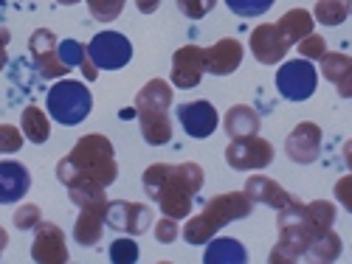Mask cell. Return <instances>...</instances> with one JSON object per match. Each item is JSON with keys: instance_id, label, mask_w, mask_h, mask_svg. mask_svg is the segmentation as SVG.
I'll return each instance as SVG.
<instances>
[{"instance_id": "obj_1", "label": "cell", "mask_w": 352, "mask_h": 264, "mask_svg": "<svg viewBox=\"0 0 352 264\" xmlns=\"http://www.w3.org/2000/svg\"><path fill=\"white\" fill-rule=\"evenodd\" d=\"M206 174L195 160L169 166V163H153L141 174L144 194L153 202H158V211L172 219H189L195 208V197L203 189Z\"/></svg>"}, {"instance_id": "obj_2", "label": "cell", "mask_w": 352, "mask_h": 264, "mask_svg": "<svg viewBox=\"0 0 352 264\" xmlns=\"http://www.w3.org/2000/svg\"><path fill=\"white\" fill-rule=\"evenodd\" d=\"M119 178V163H116V152L110 138L102 132L82 135L74 149L56 163V180L65 189L76 183H96L102 189L113 186Z\"/></svg>"}, {"instance_id": "obj_3", "label": "cell", "mask_w": 352, "mask_h": 264, "mask_svg": "<svg viewBox=\"0 0 352 264\" xmlns=\"http://www.w3.org/2000/svg\"><path fill=\"white\" fill-rule=\"evenodd\" d=\"M254 200L245 194V191H226V194H217L206 202L203 214L192 217L181 233L189 245H206L212 237H217V230L226 228L228 222H237V219H245L251 211H254Z\"/></svg>"}, {"instance_id": "obj_4", "label": "cell", "mask_w": 352, "mask_h": 264, "mask_svg": "<svg viewBox=\"0 0 352 264\" xmlns=\"http://www.w3.org/2000/svg\"><path fill=\"white\" fill-rule=\"evenodd\" d=\"M276 225H279V242L274 245L268 264H296L307 256L310 239H313V225L307 222L305 202L299 197H293L285 208L276 211Z\"/></svg>"}, {"instance_id": "obj_5", "label": "cell", "mask_w": 352, "mask_h": 264, "mask_svg": "<svg viewBox=\"0 0 352 264\" xmlns=\"http://www.w3.org/2000/svg\"><path fill=\"white\" fill-rule=\"evenodd\" d=\"M45 107L48 115L56 124H65V127H76L82 124L87 115L94 110V96L87 91L85 82L76 79H60L56 82L48 96H45Z\"/></svg>"}, {"instance_id": "obj_6", "label": "cell", "mask_w": 352, "mask_h": 264, "mask_svg": "<svg viewBox=\"0 0 352 264\" xmlns=\"http://www.w3.org/2000/svg\"><path fill=\"white\" fill-rule=\"evenodd\" d=\"M318 87V73L310 60H290L276 71V91L287 101H307Z\"/></svg>"}, {"instance_id": "obj_7", "label": "cell", "mask_w": 352, "mask_h": 264, "mask_svg": "<svg viewBox=\"0 0 352 264\" xmlns=\"http://www.w3.org/2000/svg\"><path fill=\"white\" fill-rule=\"evenodd\" d=\"M226 163L234 171H256L274 163V146L271 141L259 138V135H248V138H231V143L226 146Z\"/></svg>"}, {"instance_id": "obj_8", "label": "cell", "mask_w": 352, "mask_h": 264, "mask_svg": "<svg viewBox=\"0 0 352 264\" xmlns=\"http://www.w3.org/2000/svg\"><path fill=\"white\" fill-rule=\"evenodd\" d=\"M85 48L99 71H122L133 60V43L119 32H99Z\"/></svg>"}, {"instance_id": "obj_9", "label": "cell", "mask_w": 352, "mask_h": 264, "mask_svg": "<svg viewBox=\"0 0 352 264\" xmlns=\"http://www.w3.org/2000/svg\"><path fill=\"white\" fill-rule=\"evenodd\" d=\"M104 225L127 233V237H141L153 225V208L144 202H130V200H113L107 202V217Z\"/></svg>"}, {"instance_id": "obj_10", "label": "cell", "mask_w": 352, "mask_h": 264, "mask_svg": "<svg viewBox=\"0 0 352 264\" xmlns=\"http://www.w3.org/2000/svg\"><path fill=\"white\" fill-rule=\"evenodd\" d=\"M60 40L54 37L51 28H37L28 40V51H32V60H34V68L43 79H63L65 73H71V68L60 60V51H56Z\"/></svg>"}, {"instance_id": "obj_11", "label": "cell", "mask_w": 352, "mask_h": 264, "mask_svg": "<svg viewBox=\"0 0 352 264\" xmlns=\"http://www.w3.org/2000/svg\"><path fill=\"white\" fill-rule=\"evenodd\" d=\"M32 259L37 264H68L71 253L65 245V230L56 222H43L34 228V242H32Z\"/></svg>"}, {"instance_id": "obj_12", "label": "cell", "mask_w": 352, "mask_h": 264, "mask_svg": "<svg viewBox=\"0 0 352 264\" xmlns=\"http://www.w3.org/2000/svg\"><path fill=\"white\" fill-rule=\"evenodd\" d=\"M248 48H251L254 60L259 65H276V62H282L285 56H287L290 43L282 37L276 23H262V25H256L254 32H251Z\"/></svg>"}, {"instance_id": "obj_13", "label": "cell", "mask_w": 352, "mask_h": 264, "mask_svg": "<svg viewBox=\"0 0 352 264\" xmlns=\"http://www.w3.org/2000/svg\"><path fill=\"white\" fill-rule=\"evenodd\" d=\"M175 119L181 121L184 132L189 138H209L220 127V112L212 101H186L175 110Z\"/></svg>"}, {"instance_id": "obj_14", "label": "cell", "mask_w": 352, "mask_h": 264, "mask_svg": "<svg viewBox=\"0 0 352 264\" xmlns=\"http://www.w3.org/2000/svg\"><path fill=\"white\" fill-rule=\"evenodd\" d=\"M203 73H206V56H203L200 45H181L172 53V84L181 91H192L200 84Z\"/></svg>"}, {"instance_id": "obj_15", "label": "cell", "mask_w": 352, "mask_h": 264, "mask_svg": "<svg viewBox=\"0 0 352 264\" xmlns=\"http://www.w3.org/2000/svg\"><path fill=\"white\" fill-rule=\"evenodd\" d=\"M107 197L79 205V217L74 222V239L82 248H96L104 237V217H107Z\"/></svg>"}, {"instance_id": "obj_16", "label": "cell", "mask_w": 352, "mask_h": 264, "mask_svg": "<svg viewBox=\"0 0 352 264\" xmlns=\"http://www.w3.org/2000/svg\"><path fill=\"white\" fill-rule=\"evenodd\" d=\"M321 138H324V132H321L318 124L313 121H302L293 127V132L287 135L285 141V155L293 160V163H316L318 155H321Z\"/></svg>"}, {"instance_id": "obj_17", "label": "cell", "mask_w": 352, "mask_h": 264, "mask_svg": "<svg viewBox=\"0 0 352 264\" xmlns=\"http://www.w3.org/2000/svg\"><path fill=\"white\" fill-rule=\"evenodd\" d=\"M243 43L234 40V37H226L220 43H214L212 48H203V56H206V73L212 76H231L243 65Z\"/></svg>"}, {"instance_id": "obj_18", "label": "cell", "mask_w": 352, "mask_h": 264, "mask_svg": "<svg viewBox=\"0 0 352 264\" xmlns=\"http://www.w3.org/2000/svg\"><path fill=\"white\" fill-rule=\"evenodd\" d=\"M32 191V171L20 160H0V205L20 202Z\"/></svg>"}, {"instance_id": "obj_19", "label": "cell", "mask_w": 352, "mask_h": 264, "mask_svg": "<svg viewBox=\"0 0 352 264\" xmlns=\"http://www.w3.org/2000/svg\"><path fill=\"white\" fill-rule=\"evenodd\" d=\"M318 62H321L318 73L336 87L338 96L341 99H352V56L349 53H338V51H333V53L327 51Z\"/></svg>"}, {"instance_id": "obj_20", "label": "cell", "mask_w": 352, "mask_h": 264, "mask_svg": "<svg viewBox=\"0 0 352 264\" xmlns=\"http://www.w3.org/2000/svg\"><path fill=\"white\" fill-rule=\"evenodd\" d=\"M254 202H262V205H271V208H285V205L293 200V194H287L276 180L265 178V174H254V178H248L245 189H243Z\"/></svg>"}, {"instance_id": "obj_21", "label": "cell", "mask_w": 352, "mask_h": 264, "mask_svg": "<svg viewBox=\"0 0 352 264\" xmlns=\"http://www.w3.org/2000/svg\"><path fill=\"white\" fill-rule=\"evenodd\" d=\"M223 127H226V135H228V138H248V135H259L262 121H259V112H256L254 107H248V104H234V107L226 110Z\"/></svg>"}, {"instance_id": "obj_22", "label": "cell", "mask_w": 352, "mask_h": 264, "mask_svg": "<svg viewBox=\"0 0 352 264\" xmlns=\"http://www.w3.org/2000/svg\"><path fill=\"white\" fill-rule=\"evenodd\" d=\"M169 107H172V84L164 79H150L135 93V112H150V110L169 112Z\"/></svg>"}, {"instance_id": "obj_23", "label": "cell", "mask_w": 352, "mask_h": 264, "mask_svg": "<svg viewBox=\"0 0 352 264\" xmlns=\"http://www.w3.org/2000/svg\"><path fill=\"white\" fill-rule=\"evenodd\" d=\"M138 115V127L141 135L150 146H164L172 141V119L169 112L161 110H150V112H135Z\"/></svg>"}, {"instance_id": "obj_24", "label": "cell", "mask_w": 352, "mask_h": 264, "mask_svg": "<svg viewBox=\"0 0 352 264\" xmlns=\"http://www.w3.org/2000/svg\"><path fill=\"white\" fill-rule=\"evenodd\" d=\"M206 253H203V261L206 264H245L248 261V250L243 242L237 239H209L206 242Z\"/></svg>"}, {"instance_id": "obj_25", "label": "cell", "mask_w": 352, "mask_h": 264, "mask_svg": "<svg viewBox=\"0 0 352 264\" xmlns=\"http://www.w3.org/2000/svg\"><path fill=\"white\" fill-rule=\"evenodd\" d=\"M276 25H279L282 37H285L290 45H296L302 37H307L310 32H316L313 12H307V9H290V12H285Z\"/></svg>"}, {"instance_id": "obj_26", "label": "cell", "mask_w": 352, "mask_h": 264, "mask_svg": "<svg viewBox=\"0 0 352 264\" xmlns=\"http://www.w3.org/2000/svg\"><path fill=\"white\" fill-rule=\"evenodd\" d=\"M341 256V237L327 228V230H316L313 239H310V248H307V256L310 261H321V264H330Z\"/></svg>"}, {"instance_id": "obj_27", "label": "cell", "mask_w": 352, "mask_h": 264, "mask_svg": "<svg viewBox=\"0 0 352 264\" xmlns=\"http://www.w3.org/2000/svg\"><path fill=\"white\" fill-rule=\"evenodd\" d=\"M20 124H23V135L25 141L32 143H45L51 138V115H45V110L28 104L20 115Z\"/></svg>"}, {"instance_id": "obj_28", "label": "cell", "mask_w": 352, "mask_h": 264, "mask_svg": "<svg viewBox=\"0 0 352 264\" xmlns=\"http://www.w3.org/2000/svg\"><path fill=\"white\" fill-rule=\"evenodd\" d=\"M305 214H307V222L313 225V230H327L336 225V205L330 200L305 202Z\"/></svg>"}, {"instance_id": "obj_29", "label": "cell", "mask_w": 352, "mask_h": 264, "mask_svg": "<svg viewBox=\"0 0 352 264\" xmlns=\"http://www.w3.org/2000/svg\"><path fill=\"white\" fill-rule=\"evenodd\" d=\"M349 17L346 0H318L313 9V20L321 25H341Z\"/></svg>"}, {"instance_id": "obj_30", "label": "cell", "mask_w": 352, "mask_h": 264, "mask_svg": "<svg viewBox=\"0 0 352 264\" xmlns=\"http://www.w3.org/2000/svg\"><path fill=\"white\" fill-rule=\"evenodd\" d=\"M138 256H141V250H138L135 239L127 237V233H124V237H119V239H113V245L107 250V259L113 264H133V261H138Z\"/></svg>"}, {"instance_id": "obj_31", "label": "cell", "mask_w": 352, "mask_h": 264, "mask_svg": "<svg viewBox=\"0 0 352 264\" xmlns=\"http://www.w3.org/2000/svg\"><path fill=\"white\" fill-rule=\"evenodd\" d=\"M85 3H87L91 17L99 20V23H113V20H119L122 12H124V0H85Z\"/></svg>"}, {"instance_id": "obj_32", "label": "cell", "mask_w": 352, "mask_h": 264, "mask_svg": "<svg viewBox=\"0 0 352 264\" xmlns=\"http://www.w3.org/2000/svg\"><path fill=\"white\" fill-rule=\"evenodd\" d=\"M276 0H226V6L237 17H259L265 14Z\"/></svg>"}, {"instance_id": "obj_33", "label": "cell", "mask_w": 352, "mask_h": 264, "mask_svg": "<svg viewBox=\"0 0 352 264\" xmlns=\"http://www.w3.org/2000/svg\"><path fill=\"white\" fill-rule=\"evenodd\" d=\"M56 51H60V60L74 71V68H82V62L87 60V48L79 43V40H63L60 45H56Z\"/></svg>"}, {"instance_id": "obj_34", "label": "cell", "mask_w": 352, "mask_h": 264, "mask_svg": "<svg viewBox=\"0 0 352 264\" xmlns=\"http://www.w3.org/2000/svg\"><path fill=\"white\" fill-rule=\"evenodd\" d=\"M296 48H299V53L305 56V60H321V56L327 53V40L321 37V34H316V32H310L307 37H302L299 43H296Z\"/></svg>"}, {"instance_id": "obj_35", "label": "cell", "mask_w": 352, "mask_h": 264, "mask_svg": "<svg viewBox=\"0 0 352 264\" xmlns=\"http://www.w3.org/2000/svg\"><path fill=\"white\" fill-rule=\"evenodd\" d=\"M40 219H43L40 205H34V202H23L14 211V228H20V230H34L40 225Z\"/></svg>"}, {"instance_id": "obj_36", "label": "cell", "mask_w": 352, "mask_h": 264, "mask_svg": "<svg viewBox=\"0 0 352 264\" xmlns=\"http://www.w3.org/2000/svg\"><path fill=\"white\" fill-rule=\"evenodd\" d=\"M23 149V132L12 124H0V155H14Z\"/></svg>"}, {"instance_id": "obj_37", "label": "cell", "mask_w": 352, "mask_h": 264, "mask_svg": "<svg viewBox=\"0 0 352 264\" xmlns=\"http://www.w3.org/2000/svg\"><path fill=\"white\" fill-rule=\"evenodd\" d=\"M214 6H217V0H178L181 14H184V17H189V20H200V17H206Z\"/></svg>"}, {"instance_id": "obj_38", "label": "cell", "mask_w": 352, "mask_h": 264, "mask_svg": "<svg viewBox=\"0 0 352 264\" xmlns=\"http://www.w3.org/2000/svg\"><path fill=\"white\" fill-rule=\"evenodd\" d=\"M153 233H155V239H158L161 245H172L175 239L181 237V225H178V219L164 217V219H158V225L153 228Z\"/></svg>"}, {"instance_id": "obj_39", "label": "cell", "mask_w": 352, "mask_h": 264, "mask_svg": "<svg viewBox=\"0 0 352 264\" xmlns=\"http://www.w3.org/2000/svg\"><path fill=\"white\" fill-rule=\"evenodd\" d=\"M333 191H336V200H338V205H341V208H346V211L352 214V171L336 180Z\"/></svg>"}, {"instance_id": "obj_40", "label": "cell", "mask_w": 352, "mask_h": 264, "mask_svg": "<svg viewBox=\"0 0 352 264\" xmlns=\"http://www.w3.org/2000/svg\"><path fill=\"white\" fill-rule=\"evenodd\" d=\"M9 43H12V32H9L6 25H0V71H3L6 62H9V53H6Z\"/></svg>"}, {"instance_id": "obj_41", "label": "cell", "mask_w": 352, "mask_h": 264, "mask_svg": "<svg viewBox=\"0 0 352 264\" xmlns=\"http://www.w3.org/2000/svg\"><path fill=\"white\" fill-rule=\"evenodd\" d=\"M79 71H82V76H85L87 82H96V79H99V68L94 65V60H91V56H87V60L82 62V68H79Z\"/></svg>"}, {"instance_id": "obj_42", "label": "cell", "mask_w": 352, "mask_h": 264, "mask_svg": "<svg viewBox=\"0 0 352 264\" xmlns=\"http://www.w3.org/2000/svg\"><path fill=\"white\" fill-rule=\"evenodd\" d=\"M158 6H161V0H135V9L141 14H155Z\"/></svg>"}, {"instance_id": "obj_43", "label": "cell", "mask_w": 352, "mask_h": 264, "mask_svg": "<svg viewBox=\"0 0 352 264\" xmlns=\"http://www.w3.org/2000/svg\"><path fill=\"white\" fill-rule=\"evenodd\" d=\"M341 158H344V163H346V169L352 171V138L344 143V149H341Z\"/></svg>"}, {"instance_id": "obj_44", "label": "cell", "mask_w": 352, "mask_h": 264, "mask_svg": "<svg viewBox=\"0 0 352 264\" xmlns=\"http://www.w3.org/2000/svg\"><path fill=\"white\" fill-rule=\"evenodd\" d=\"M6 248H9V233L3 230V225H0V256H3Z\"/></svg>"}, {"instance_id": "obj_45", "label": "cell", "mask_w": 352, "mask_h": 264, "mask_svg": "<svg viewBox=\"0 0 352 264\" xmlns=\"http://www.w3.org/2000/svg\"><path fill=\"white\" fill-rule=\"evenodd\" d=\"M56 3H63V6H74V3H79V0H56Z\"/></svg>"}, {"instance_id": "obj_46", "label": "cell", "mask_w": 352, "mask_h": 264, "mask_svg": "<svg viewBox=\"0 0 352 264\" xmlns=\"http://www.w3.org/2000/svg\"><path fill=\"white\" fill-rule=\"evenodd\" d=\"M346 9H349V17H352V0H346Z\"/></svg>"}]
</instances>
